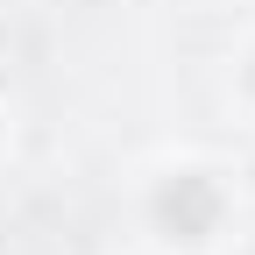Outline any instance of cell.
<instances>
[{"mask_svg": "<svg viewBox=\"0 0 255 255\" xmlns=\"http://www.w3.org/2000/svg\"><path fill=\"white\" fill-rule=\"evenodd\" d=\"M142 255H234L248 234V184L220 149H149L121 191Z\"/></svg>", "mask_w": 255, "mask_h": 255, "instance_id": "obj_1", "label": "cell"}, {"mask_svg": "<svg viewBox=\"0 0 255 255\" xmlns=\"http://www.w3.org/2000/svg\"><path fill=\"white\" fill-rule=\"evenodd\" d=\"M227 107H234L241 128H255V28L241 36V50H234V64H227Z\"/></svg>", "mask_w": 255, "mask_h": 255, "instance_id": "obj_2", "label": "cell"}, {"mask_svg": "<svg viewBox=\"0 0 255 255\" xmlns=\"http://www.w3.org/2000/svg\"><path fill=\"white\" fill-rule=\"evenodd\" d=\"M14 156V100H7V85H0V163Z\"/></svg>", "mask_w": 255, "mask_h": 255, "instance_id": "obj_3", "label": "cell"}]
</instances>
